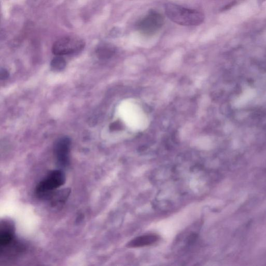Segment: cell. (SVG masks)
<instances>
[{"label": "cell", "mask_w": 266, "mask_h": 266, "mask_svg": "<svg viewBox=\"0 0 266 266\" xmlns=\"http://www.w3.org/2000/svg\"><path fill=\"white\" fill-rule=\"evenodd\" d=\"M25 249V245L16 238L13 222L8 220L2 221L0 227L1 258H13L23 253Z\"/></svg>", "instance_id": "cell-1"}, {"label": "cell", "mask_w": 266, "mask_h": 266, "mask_svg": "<svg viewBox=\"0 0 266 266\" xmlns=\"http://www.w3.org/2000/svg\"><path fill=\"white\" fill-rule=\"evenodd\" d=\"M165 12L170 21L182 26H198L202 23L204 19L200 12L174 4H166Z\"/></svg>", "instance_id": "cell-2"}, {"label": "cell", "mask_w": 266, "mask_h": 266, "mask_svg": "<svg viewBox=\"0 0 266 266\" xmlns=\"http://www.w3.org/2000/svg\"><path fill=\"white\" fill-rule=\"evenodd\" d=\"M65 183L66 176L63 170H52L36 186V196L42 199H49Z\"/></svg>", "instance_id": "cell-3"}, {"label": "cell", "mask_w": 266, "mask_h": 266, "mask_svg": "<svg viewBox=\"0 0 266 266\" xmlns=\"http://www.w3.org/2000/svg\"><path fill=\"white\" fill-rule=\"evenodd\" d=\"M85 45V42L80 37L66 36L54 43L52 52L56 56L71 54L82 50Z\"/></svg>", "instance_id": "cell-4"}, {"label": "cell", "mask_w": 266, "mask_h": 266, "mask_svg": "<svg viewBox=\"0 0 266 266\" xmlns=\"http://www.w3.org/2000/svg\"><path fill=\"white\" fill-rule=\"evenodd\" d=\"M71 140L66 137L57 140L54 145V154L59 166L65 168L70 164Z\"/></svg>", "instance_id": "cell-5"}, {"label": "cell", "mask_w": 266, "mask_h": 266, "mask_svg": "<svg viewBox=\"0 0 266 266\" xmlns=\"http://www.w3.org/2000/svg\"><path fill=\"white\" fill-rule=\"evenodd\" d=\"M163 24V18L160 15L152 13L140 24V29L146 33H151L159 29Z\"/></svg>", "instance_id": "cell-6"}, {"label": "cell", "mask_w": 266, "mask_h": 266, "mask_svg": "<svg viewBox=\"0 0 266 266\" xmlns=\"http://www.w3.org/2000/svg\"><path fill=\"white\" fill-rule=\"evenodd\" d=\"M159 237L154 234H148L140 236L131 241L127 245L128 248H136L150 245L156 242Z\"/></svg>", "instance_id": "cell-7"}, {"label": "cell", "mask_w": 266, "mask_h": 266, "mask_svg": "<svg viewBox=\"0 0 266 266\" xmlns=\"http://www.w3.org/2000/svg\"><path fill=\"white\" fill-rule=\"evenodd\" d=\"M70 194L69 189H65L56 191L49 199L53 206L61 205L65 202Z\"/></svg>", "instance_id": "cell-8"}, {"label": "cell", "mask_w": 266, "mask_h": 266, "mask_svg": "<svg viewBox=\"0 0 266 266\" xmlns=\"http://www.w3.org/2000/svg\"><path fill=\"white\" fill-rule=\"evenodd\" d=\"M66 66L65 60L62 56H57L53 59L51 63L52 69L55 71H60L63 70Z\"/></svg>", "instance_id": "cell-9"}, {"label": "cell", "mask_w": 266, "mask_h": 266, "mask_svg": "<svg viewBox=\"0 0 266 266\" xmlns=\"http://www.w3.org/2000/svg\"><path fill=\"white\" fill-rule=\"evenodd\" d=\"M97 53L99 58L105 59L109 58L112 54V51L107 45L102 44L98 47Z\"/></svg>", "instance_id": "cell-10"}, {"label": "cell", "mask_w": 266, "mask_h": 266, "mask_svg": "<svg viewBox=\"0 0 266 266\" xmlns=\"http://www.w3.org/2000/svg\"><path fill=\"white\" fill-rule=\"evenodd\" d=\"M0 78H1V80H5L7 79L9 77V73L8 71L3 69L1 70V75H0Z\"/></svg>", "instance_id": "cell-11"}, {"label": "cell", "mask_w": 266, "mask_h": 266, "mask_svg": "<svg viewBox=\"0 0 266 266\" xmlns=\"http://www.w3.org/2000/svg\"><path fill=\"white\" fill-rule=\"evenodd\" d=\"M121 127V126L120 124V123H113V125H112V126H111L110 128L112 130H118Z\"/></svg>", "instance_id": "cell-12"}]
</instances>
